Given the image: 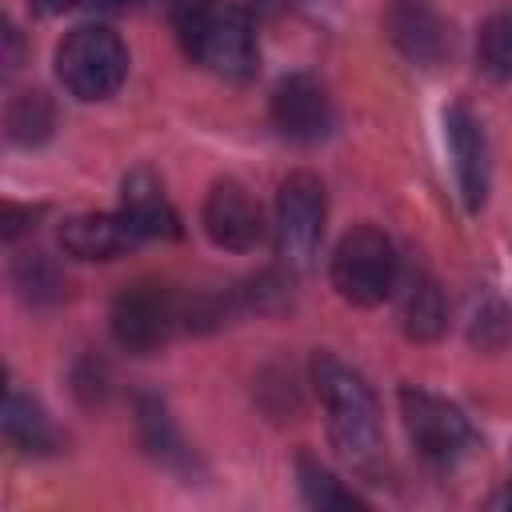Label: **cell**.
I'll use <instances>...</instances> for the list:
<instances>
[{
    "label": "cell",
    "instance_id": "1",
    "mask_svg": "<svg viewBox=\"0 0 512 512\" xmlns=\"http://www.w3.org/2000/svg\"><path fill=\"white\" fill-rule=\"evenodd\" d=\"M312 388L328 412L332 448L352 468H372L380 460V404L368 380L336 360L332 352L312 356Z\"/></svg>",
    "mask_w": 512,
    "mask_h": 512
},
{
    "label": "cell",
    "instance_id": "2",
    "mask_svg": "<svg viewBox=\"0 0 512 512\" xmlns=\"http://www.w3.org/2000/svg\"><path fill=\"white\" fill-rule=\"evenodd\" d=\"M176 28H180L184 52L200 68H208L224 80L256 76L260 44H256L252 16L244 8H232L220 0H184L176 12Z\"/></svg>",
    "mask_w": 512,
    "mask_h": 512
},
{
    "label": "cell",
    "instance_id": "3",
    "mask_svg": "<svg viewBox=\"0 0 512 512\" xmlns=\"http://www.w3.org/2000/svg\"><path fill=\"white\" fill-rule=\"evenodd\" d=\"M112 336L124 352L148 356L188 332V296L164 280H132L112 300Z\"/></svg>",
    "mask_w": 512,
    "mask_h": 512
},
{
    "label": "cell",
    "instance_id": "4",
    "mask_svg": "<svg viewBox=\"0 0 512 512\" xmlns=\"http://www.w3.org/2000/svg\"><path fill=\"white\" fill-rule=\"evenodd\" d=\"M328 276H332V288L340 292V300H348L356 308H376L392 296V288L400 280L396 244L380 228L356 224L332 248Z\"/></svg>",
    "mask_w": 512,
    "mask_h": 512
},
{
    "label": "cell",
    "instance_id": "5",
    "mask_svg": "<svg viewBox=\"0 0 512 512\" xmlns=\"http://www.w3.org/2000/svg\"><path fill=\"white\" fill-rule=\"evenodd\" d=\"M56 76L76 100H108L128 76V48L112 28L80 24L56 48Z\"/></svg>",
    "mask_w": 512,
    "mask_h": 512
},
{
    "label": "cell",
    "instance_id": "6",
    "mask_svg": "<svg viewBox=\"0 0 512 512\" xmlns=\"http://www.w3.org/2000/svg\"><path fill=\"white\" fill-rule=\"evenodd\" d=\"M324 216H328V196H324L320 176L292 172V176L280 180L272 240H276L280 264L288 272H300L316 260L320 240H324Z\"/></svg>",
    "mask_w": 512,
    "mask_h": 512
},
{
    "label": "cell",
    "instance_id": "7",
    "mask_svg": "<svg viewBox=\"0 0 512 512\" xmlns=\"http://www.w3.org/2000/svg\"><path fill=\"white\" fill-rule=\"evenodd\" d=\"M400 420H404V432H408L416 456L432 468H452L476 440L468 416L452 400L412 388V384L400 388Z\"/></svg>",
    "mask_w": 512,
    "mask_h": 512
},
{
    "label": "cell",
    "instance_id": "8",
    "mask_svg": "<svg viewBox=\"0 0 512 512\" xmlns=\"http://www.w3.org/2000/svg\"><path fill=\"white\" fill-rule=\"evenodd\" d=\"M272 124H276V132L284 140L304 144V148L328 140L332 128H336V112H332L328 88L308 72H288L272 88Z\"/></svg>",
    "mask_w": 512,
    "mask_h": 512
},
{
    "label": "cell",
    "instance_id": "9",
    "mask_svg": "<svg viewBox=\"0 0 512 512\" xmlns=\"http://www.w3.org/2000/svg\"><path fill=\"white\" fill-rule=\"evenodd\" d=\"M200 224H204V236L224 252H252L264 240V212L252 200V192L232 176L208 188Z\"/></svg>",
    "mask_w": 512,
    "mask_h": 512
},
{
    "label": "cell",
    "instance_id": "10",
    "mask_svg": "<svg viewBox=\"0 0 512 512\" xmlns=\"http://www.w3.org/2000/svg\"><path fill=\"white\" fill-rule=\"evenodd\" d=\"M384 36L416 68H440L452 56V24L428 0H392L384 12Z\"/></svg>",
    "mask_w": 512,
    "mask_h": 512
},
{
    "label": "cell",
    "instance_id": "11",
    "mask_svg": "<svg viewBox=\"0 0 512 512\" xmlns=\"http://www.w3.org/2000/svg\"><path fill=\"white\" fill-rule=\"evenodd\" d=\"M444 140H448V152H452V168H456L464 208L480 212V204L488 196V136H484V124L464 104H448L444 108Z\"/></svg>",
    "mask_w": 512,
    "mask_h": 512
},
{
    "label": "cell",
    "instance_id": "12",
    "mask_svg": "<svg viewBox=\"0 0 512 512\" xmlns=\"http://www.w3.org/2000/svg\"><path fill=\"white\" fill-rule=\"evenodd\" d=\"M140 244V232L120 212H80L60 224V248L72 260H116Z\"/></svg>",
    "mask_w": 512,
    "mask_h": 512
},
{
    "label": "cell",
    "instance_id": "13",
    "mask_svg": "<svg viewBox=\"0 0 512 512\" xmlns=\"http://www.w3.org/2000/svg\"><path fill=\"white\" fill-rule=\"evenodd\" d=\"M120 216L140 232V240H176L184 232L172 200L164 196L160 180L148 168H136V172L124 176V184H120Z\"/></svg>",
    "mask_w": 512,
    "mask_h": 512
},
{
    "label": "cell",
    "instance_id": "14",
    "mask_svg": "<svg viewBox=\"0 0 512 512\" xmlns=\"http://www.w3.org/2000/svg\"><path fill=\"white\" fill-rule=\"evenodd\" d=\"M400 324H404V336L416 340V344H432L448 328L444 292H440L436 276H428L424 268L408 272V280H404V292H400Z\"/></svg>",
    "mask_w": 512,
    "mask_h": 512
},
{
    "label": "cell",
    "instance_id": "15",
    "mask_svg": "<svg viewBox=\"0 0 512 512\" xmlns=\"http://www.w3.org/2000/svg\"><path fill=\"white\" fill-rule=\"evenodd\" d=\"M0 424H4V440H8L16 452H24V456H52V452H60V432H56V424H52L48 412H44L28 392H20V388H8V392H4V416H0Z\"/></svg>",
    "mask_w": 512,
    "mask_h": 512
},
{
    "label": "cell",
    "instance_id": "16",
    "mask_svg": "<svg viewBox=\"0 0 512 512\" xmlns=\"http://www.w3.org/2000/svg\"><path fill=\"white\" fill-rule=\"evenodd\" d=\"M136 432H140V444L148 448L152 460H160L168 468H188L192 464V452L184 448V436L176 432V424L168 416V404L160 396H136Z\"/></svg>",
    "mask_w": 512,
    "mask_h": 512
},
{
    "label": "cell",
    "instance_id": "17",
    "mask_svg": "<svg viewBox=\"0 0 512 512\" xmlns=\"http://www.w3.org/2000/svg\"><path fill=\"white\" fill-rule=\"evenodd\" d=\"M56 128V108L48 100V92L40 88H28V92H16L8 100V112H4V132L16 148H36L52 136Z\"/></svg>",
    "mask_w": 512,
    "mask_h": 512
},
{
    "label": "cell",
    "instance_id": "18",
    "mask_svg": "<svg viewBox=\"0 0 512 512\" xmlns=\"http://www.w3.org/2000/svg\"><path fill=\"white\" fill-rule=\"evenodd\" d=\"M12 284L28 304H56L64 296V272L48 252H20L12 260Z\"/></svg>",
    "mask_w": 512,
    "mask_h": 512
},
{
    "label": "cell",
    "instance_id": "19",
    "mask_svg": "<svg viewBox=\"0 0 512 512\" xmlns=\"http://www.w3.org/2000/svg\"><path fill=\"white\" fill-rule=\"evenodd\" d=\"M296 480H300V496H304L308 508H320V512H328V508H368L364 496H356L352 488H344V484H340L320 460H312V456H300V460H296Z\"/></svg>",
    "mask_w": 512,
    "mask_h": 512
},
{
    "label": "cell",
    "instance_id": "20",
    "mask_svg": "<svg viewBox=\"0 0 512 512\" xmlns=\"http://www.w3.org/2000/svg\"><path fill=\"white\" fill-rule=\"evenodd\" d=\"M508 340H512V308L492 292L476 296L468 312V344L480 352H500Z\"/></svg>",
    "mask_w": 512,
    "mask_h": 512
},
{
    "label": "cell",
    "instance_id": "21",
    "mask_svg": "<svg viewBox=\"0 0 512 512\" xmlns=\"http://www.w3.org/2000/svg\"><path fill=\"white\" fill-rule=\"evenodd\" d=\"M476 60L492 80H512V8L492 12L476 32Z\"/></svg>",
    "mask_w": 512,
    "mask_h": 512
},
{
    "label": "cell",
    "instance_id": "22",
    "mask_svg": "<svg viewBox=\"0 0 512 512\" xmlns=\"http://www.w3.org/2000/svg\"><path fill=\"white\" fill-rule=\"evenodd\" d=\"M40 212H44V208H32V204H12V200H8V204L0 208V236L12 244L20 232H28V228H32V220H36Z\"/></svg>",
    "mask_w": 512,
    "mask_h": 512
},
{
    "label": "cell",
    "instance_id": "23",
    "mask_svg": "<svg viewBox=\"0 0 512 512\" xmlns=\"http://www.w3.org/2000/svg\"><path fill=\"white\" fill-rule=\"evenodd\" d=\"M328 0H256V12L260 16H288V12H312Z\"/></svg>",
    "mask_w": 512,
    "mask_h": 512
},
{
    "label": "cell",
    "instance_id": "24",
    "mask_svg": "<svg viewBox=\"0 0 512 512\" xmlns=\"http://www.w3.org/2000/svg\"><path fill=\"white\" fill-rule=\"evenodd\" d=\"M4 40H8V56H4V64L16 68V64H20V40H16V28H12V24H4Z\"/></svg>",
    "mask_w": 512,
    "mask_h": 512
},
{
    "label": "cell",
    "instance_id": "25",
    "mask_svg": "<svg viewBox=\"0 0 512 512\" xmlns=\"http://www.w3.org/2000/svg\"><path fill=\"white\" fill-rule=\"evenodd\" d=\"M88 8H100V12H120V8H132V4H144V0H80Z\"/></svg>",
    "mask_w": 512,
    "mask_h": 512
},
{
    "label": "cell",
    "instance_id": "26",
    "mask_svg": "<svg viewBox=\"0 0 512 512\" xmlns=\"http://www.w3.org/2000/svg\"><path fill=\"white\" fill-rule=\"evenodd\" d=\"M36 12H44V16H56V12H64V8H72L76 0H28Z\"/></svg>",
    "mask_w": 512,
    "mask_h": 512
}]
</instances>
